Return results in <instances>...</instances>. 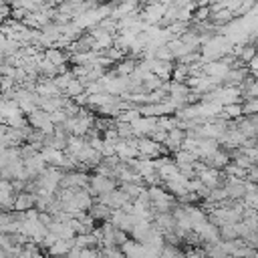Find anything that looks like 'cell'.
I'll use <instances>...</instances> for the list:
<instances>
[{
    "label": "cell",
    "instance_id": "obj_5",
    "mask_svg": "<svg viewBox=\"0 0 258 258\" xmlns=\"http://www.w3.org/2000/svg\"><path fill=\"white\" fill-rule=\"evenodd\" d=\"M254 115H258V97L248 99L244 103V117H254Z\"/></svg>",
    "mask_w": 258,
    "mask_h": 258
},
{
    "label": "cell",
    "instance_id": "obj_2",
    "mask_svg": "<svg viewBox=\"0 0 258 258\" xmlns=\"http://www.w3.org/2000/svg\"><path fill=\"white\" fill-rule=\"evenodd\" d=\"M36 208V194H30V191H20L16 194V200H14V208L12 212H28V210H34Z\"/></svg>",
    "mask_w": 258,
    "mask_h": 258
},
{
    "label": "cell",
    "instance_id": "obj_3",
    "mask_svg": "<svg viewBox=\"0 0 258 258\" xmlns=\"http://www.w3.org/2000/svg\"><path fill=\"white\" fill-rule=\"evenodd\" d=\"M137 60L133 58V56H125L123 60H119L117 64H115V73H117V77H131L135 71H137Z\"/></svg>",
    "mask_w": 258,
    "mask_h": 258
},
{
    "label": "cell",
    "instance_id": "obj_1",
    "mask_svg": "<svg viewBox=\"0 0 258 258\" xmlns=\"http://www.w3.org/2000/svg\"><path fill=\"white\" fill-rule=\"evenodd\" d=\"M117 189V179L113 177H105V175H99V173H93L91 175V181H89V191L95 194L97 198L99 196H105V194H111Z\"/></svg>",
    "mask_w": 258,
    "mask_h": 258
},
{
    "label": "cell",
    "instance_id": "obj_4",
    "mask_svg": "<svg viewBox=\"0 0 258 258\" xmlns=\"http://www.w3.org/2000/svg\"><path fill=\"white\" fill-rule=\"evenodd\" d=\"M224 121H238L244 117V103H230L222 109V115H220Z\"/></svg>",
    "mask_w": 258,
    "mask_h": 258
}]
</instances>
